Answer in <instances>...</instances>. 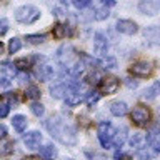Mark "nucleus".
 <instances>
[{
  "mask_svg": "<svg viewBox=\"0 0 160 160\" xmlns=\"http://www.w3.org/2000/svg\"><path fill=\"white\" fill-rule=\"evenodd\" d=\"M10 85H12V82L8 80V77H5V75H3V77L0 78V93L5 92V90H8Z\"/></svg>",
  "mask_w": 160,
  "mask_h": 160,
  "instance_id": "34",
  "label": "nucleus"
},
{
  "mask_svg": "<svg viewBox=\"0 0 160 160\" xmlns=\"http://www.w3.org/2000/svg\"><path fill=\"white\" fill-rule=\"evenodd\" d=\"M100 98V92H97V90H93V92H88L87 93V103L92 107V105L97 102V100Z\"/></svg>",
  "mask_w": 160,
  "mask_h": 160,
  "instance_id": "32",
  "label": "nucleus"
},
{
  "mask_svg": "<svg viewBox=\"0 0 160 160\" xmlns=\"http://www.w3.org/2000/svg\"><path fill=\"white\" fill-rule=\"evenodd\" d=\"M110 17V12H108V7H103L102 8H97L95 10V15H93V18L97 20V22H102V20H107Z\"/></svg>",
  "mask_w": 160,
  "mask_h": 160,
  "instance_id": "26",
  "label": "nucleus"
},
{
  "mask_svg": "<svg viewBox=\"0 0 160 160\" xmlns=\"http://www.w3.org/2000/svg\"><path fill=\"white\" fill-rule=\"evenodd\" d=\"M45 125H47L50 135H52L55 140H58L60 143H63V145H75L77 143V133H75V128L70 127L60 115L50 117Z\"/></svg>",
  "mask_w": 160,
  "mask_h": 160,
  "instance_id": "1",
  "label": "nucleus"
},
{
  "mask_svg": "<svg viewBox=\"0 0 160 160\" xmlns=\"http://www.w3.org/2000/svg\"><path fill=\"white\" fill-rule=\"evenodd\" d=\"M10 112V103L8 102H2L0 103V118H5Z\"/></svg>",
  "mask_w": 160,
  "mask_h": 160,
  "instance_id": "35",
  "label": "nucleus"
},
{
  "mask_svg": "<svg viewBox=\"0 0 160 160\" xmlns=\"http://www.w3.org/2000/svg\"><path fill=\"white\" fill-rule=\"evenodd\" d=\"M113 157H115V158H125V157H128V155H125V153H122V152H115Z\"/></svg>",
  "mask_w": 160,
  "mask_h": 160,
  "instance_id": "41",
  "label": "nucleus"
},
{
  "mask_svg": "<svg viewBox=\"0 0 160 160\" xmlns=\"http://www.w3.org/2000/svg\"><path fill=\"white\" fill-rule=\"evenodd\" d=\"M13 63H15V67H17L18 70H23V72H25L27 68L32 67V63H30V60H28V58H17Z\"/></svg>",
  "mask_w": 160,
  "mask_h": 160,
  "instance_id": "30",
  "label": "nucleus"
},
{
  "mask_svg": "<svg viewBox=\"0 0 160 160\" xmlns=\"http://www.w3.org/2000/svg\"><path fill=\"white\" fill-rule=\"evenodd\" d=\"M23 143L25 147L30 150L40 148V143H42V133L38 130H32V132H27L23 135Z\"/></svg>",
  "mask_w": 160,
  "mask_h": 160,
  "instance_id": "8",
  "label": "nucleus"
},
{
  "mask_svg": "<svg viewBox=\"0 0 160 160\" xmlns=\"http://www.w3.org/2000/svg\"><path fill=\"white\" fill-rule=\"evenodd\" d=\"M120 87V78L117 77H102L98 82V92L100 95H112Z\"/></svg>",
  "mask_w": 160,
  "mask_h": 160,
  "instance_id": "5",
  "label": "nucleus"
},
{
  "mask_svg": "<svg viewBox=\"0 0 160 160\" xmlns=\"http://www.w3.org/2000/svg\"><path fill=\"white\" fill-rule=\"evenodd\" d=\"M12 125H13L15 132L22 133L23 130L27 128V117H25V115H13V118H12Z\"/></svg>",
  "mask_w": 160,
  "mask_h": 160,
  "instance_id": "16",
  "label": "nucleus"
},
{
  "mask_svg": "<svg viewBox=\"0 0 160 160\" xmlns=\"http://www.w3.org/2000/svg\"><path fill=\"white\" fill-rule=\"evenodd\" d=\"M8 20L7 18H0V37H3L5 33L8 32Z\"/></svg>",
  "mask_w": 160,
  "mask_h": 160,
  "instance_id": "36",
  "label": "nucleus"
},
{
  "mask_svg": "<svg viewBox=\"0 0 160 160\" xmlns=\"http://www.w3.org/2000/svg\"><path fill=\"white\" fill-rule=\"evenodd\" d=\"M30 110H32V113L35 115V117H43V113H45V107L40 102H32Z\"/></svg>",
  "mask_w": 160,
  "mask_h": 160,
  "instance_id": "29",
  "label": "nucleus"
},
{
  "mask_svg": "<svg viewBox=\"0 0 160 160\" xmlns=\"http://www.w3.org/2000/svg\"><path fill=\"white\" fill-rule=\"evenodd\" d=\"M127 142V128H122V130H117L112 137V147L115 148H120L123 147V143Z\"/></svg>",
  "mask_w": 160,
  "mask_h": 160,
  "instance_id": "14",
  "label": "nucleus"
},
{
  "mask_svg": "<svg viewBox=\"0 0 160 160\" xmlns=\"http://www.w3.org/2000/svg\"><path fill=\"white\" fill-rule=\"evenodd\" d=\"M40 95H42V92H40V88L37 85H28L25 88V97L30 100H37V98H40Z\"/></svg>",
  "mask_w": 160,
  "mask_h": 160,
  "instance_id": "24",
  "label": "nucleus"
},
{
  "mask_svg": "<svg viewBox=\"0 0 160 160\" xmlns=\"http://www.w3.org/2000/svg\"><path fill=\"white\" fill-rule=\"evenodd\" d=\"M2 52H3V43L0 42V53H2Z\"/></svg>",
  "mask_w": 160,
  "mask_h": 160,
  "instance_id": "42",
  "label": "nucleus"
},
{
  "mask_svg": "<svg viewBox=\"0 0 160 160\" xmlns=\"http://www.w3.org/2000/svg\"><path fill=\"white\" fill-rule=\"evenodd\" d=\"M148 133H152V135H158V133H160V123H153V125H150Z\"/></svg>",
  "mask_w": 160,
  "mask_h": 160,
  "instance_id": "37",
  "label": "nucleus"
},
{
  "mask_svg": "<svg viewBox=\"0 0 160 160\" xmlns=\"http://www.w3.org/2000/svg\"><path fill=\"white\" fill-rule=\"evenodd\" d=\"M128 143H130V147L135 148V150L143 148V143H145V135H143V133H140V132H135V133H132V137H130Z\"/></svg>",
  "mask_w": 160,
  "mask_h": 160,
  "instance_id": "17",
  "label": "nucleus"
},
{
  "mask_svg": "<svg viewBox=\"0 0 160 160\" xmlns=\"http://www.w3.org/2000/svg\"><path fill=\"white\" fill-rule=\"evenodd\" d=\"M5 137H7V127L3 123H0V140H3Z\"/></svg>",
  "mask_w": 160,
  "mask_h": 160,
  "instance_id": "38",
  "label": "nucleus"
},
{
  "mask_svg": "<svg viewBox=\"0 0 160 160\" xmlns=\"http://www.w3.org/2000/svg\"><path fill=\"white\" fill-rule=\"evenodd\" d=\"M143 35L147 40H150V42L160 43V27H147L143 30Z\"/></svg>",
  "mask_w": 160,
  "mask_h": 160,
  "instance_id": "19",
  "label": "nucleus"
},
{
  "mask_svg": "<svg viewBox=\"0 0 160 160\" xmlns=\"http://www.w3.org/2000/svg\"><path fill=\"white\" fill-rule=\"evenodd\" d=\"M158 8H160V2H152V0H142V3L138 5V10L142 12L143 15H153L158 13Z\"/></svg>",
  "mask_w": 160,
  "mask_h": 160,
  "instance_id": "12",
  "label": "nucleus"
},
{
  "mask_svg": "<svg viewBox=\"0 0 160 160\" xmlns=\"http://www.w3.org/2000/svg\"><path fill=\"white\" fill-rule=\"evenodd\" d=\"M68 92V85L67 83H57L50 88V95L53 98H65V95Z\"/></svg>",
  "mask_w": 160,
  "mask_h": 160,
  "instance_id": "15",
  "label": "nucleus"
},
{
  "mask_svg": "<svg viewBox=\"0 0 160 160\" xmlns=\"http://www.w3.org/2000/svg\"><path fill=\"white\" fill-rule=\"evenodd\" d=\"M35 67H37V77L42 82H48V80H52L55 77V68L52 65L43 63V65H35Z\"/></svg>",
  "mask_w": 160,
  "mask_h": 160,
  "instance_id": "11",
  "label": "nucleus"
},
{
  "mask_svg": "<svg viewBox=\"0 0 160 160\" xmlns=\"http://www.w3.org/2000/svg\"><path fill=\"white\" fill-rule=\"evenodd\" d=\"M52 33H53V38L57 40H62L67 37V25L63 23H55L53 28H52Z\"/></svg>",
  "mask_w": 160,
  "mask_h": 160,
  "instance_id": "21",
  "label": "nucleus"
},
{
  "mask_svg": "<svg viewBox=\"0 0 160 160\" xmlns=\"http://www.w3.org/2000/svg\"><path fill=\"white\" fill-rule=\"evenodd\" d=\"M72 3H73V7H75V8L83 10V8H87L88 5L92 3V0H72Z\"/></svg>",
  "mask_w": 160,
  "mask_h": 160,
  "instance_id": "33",
  "label": "nucleus"
},
{
  "mask_svg": "<svg viewBox=\"0 0 160 160\" xmlns=\"http://www.w3.org/2000/svg\"><path fill=\"white\" fill-rule=\"evenodd\" d=\"M93 50H95V53H98V55H107L108 40L102 32H97L93 35Z\"/></svg>",
  "mask_w": 160,
  "mask_h": 160,
  "instance_id": "9",
  "label": "nucleus"
},
{
  "mask_svg": "<svg viewBox=\"0 0 160 160\" xmlns=\"http://www.w3.org/2000/svg\"><path fill=\"white\" fill-rule=\"evenodd\" d=\"M20 48H22V40H20L18 37L10 38V42H8V53H17Z\"/></svg>",
  "mask_w": 160,
  "mask_h": 160,
  "instance_id": "28",
  "label": "nucleus"
},
{
  "mask_svg": "<svg viewBox=\"0 0 160 160\" xmlns=\"http://www.w3.org/2000/svg\"><path fill=\"white\" fill-rule=\"evenodd\" d=\"M158 93H160V83H153L152 87H148L147 90H145L142 97H143L145 100H153Z\"/></svg>",
  "mask_w": 160,
  "mask_h": 160,
  "instance_id": "23",
  "label": "nucleus"
},
{
  "mask_svg": "<svg viewBox=\"0 0 160 160\" xmlns=\"http://www.w3.org/2000/svg\"><path fill=\"white\" fill-rule=\"evenodd\" d=\"M25 40L32 45H40L47 40V35L45 33H28V35H25Z\"/></svg>",
  "mask_w": 160,
  "mask_h": 160,
  "instance_id": "22",
  "label": "nucleus"
},
{
  "mask_svg": "<svg viewBox=\"0 0 160 160\" xmlns=\"http://www.w3.org/2000/svg\"><path fill=\"white\" fill-rule=\"evenodd\" d=\"M110 113L113 117H123V115L128 113V105L122 100H115V102L110 103Z\"/></svg>",
  "mask_w": 160,
  "mask_h": 160,
  "instance_id": "13",
  "label": "nucleus"
},
{
  "mask_svg": "<svg viewBox=\"0 0 160 160\" xmlns=\"http://www.w3.org/2000/svg\"><path fill=\"white\" fill-rule=\"evenodd\" d=\"M13 152V142H0V155H8Z\"/></svg>",
  "mask_w": 160,
  "mask_h": 160,
  "instance_id": "31",
  "label": "nucleus"
},
{
  "mask_svg": "<svg viewBox=\"0 0 160 160\" xmlns=\"http://www.w3.org/2000/svg\"><path fill=\"white\" fill-rule=\"evenodd\" d=\"M80 62H82L85 67H90V68H95L98 65V60H95L93 57H90V55H87V53L80 55Z\"/></svg>",
  "mask_w": 160,
  "mask_h": 160,
  "instance_id": "27",
  "label": "nucleus"
},
{
  "mask_svg": "<svg viewBox=\"0 0 160 160\" xmlns=\"http://www.w3.org/2000/svg\"><path fill=\"white\" fill-rule=\"evenodd\" d=\"M150 117H152V113H150V110L147 107H143V105H137L132 113H130V118H132V122L135 125H138V127H145V125L150 123Z\"/></svg>",
  "mask_w": 160,
  "mask_h": 160,
  "instance_id": "4",
  "label": "nucleus"
},
{
  "mask_svg": "<svg viewBox=\"0 0 160 160\" xmlns=\"http://www.w3.org/2000/svg\"><path fill=\"white\" fill-rule=\"evenodd\" d=\"M17 77H18V82L20 83H25L28 80V75L27 73H17Z\"/></svg>",
  "mask_w": 160,
  "mask_h": 160,
  "instance_id": "39",
  "label": "nucleus"
},
{
  "mask_svg": "<svg viewBox=\"0 0 160 160\" xmlns=\"http://www.w3.org/2000/svg\"><path fill=\"white\" fill-rule=\"evenodd\" d=\"M73 57V47L72 45H62L57 50V60L62 63V67H67L70 63V60Z\"/></svg>",
  "mask_w": 160,
  "mask_h": 160,
  "instance_id": "10",
  "label": "nucleus"
},
{
  "mask_svg": "<svg viewBox=\"0 0 160 160\" xmlns=\"http://www.w3.org/2000/svg\"><path fill=\"white\" fill-rule=\"evenodd\" d=\"M40 155H42V157H47V158H52L57 155V150H55V147L52 143H47V145H43V147H40Z\"/></svg>",
  "mask_w": 160,
  "mask_h": 160,
  "instance_id": "25",
  "label": "nucleus"
},
{
  "mask_svg": "<svg viewBox=\"0 0 160 160\" xmlns=\"http://www.w3.org/2000/svg\"><path fill=\"white\" fill-rule=\"evenodd\" d=\"M0 73H3L5 77H15L17 75V67L15 63H10V62H2L0 63Z\"/></svg>",
  "mask_w": 160,
  "mask_h": 160,
  "instance_id": "20",
  "label": "nucleus"
},
{
  "mask_svg": "<svg viewBox=\"0 0 160 160\" xmlns=\"http://www.w3.org/2000/svg\"><path fill=\"white\" fill-rule=\"evenodd\" d=\"M98 65L105 70H113L117 68V58L112 55H102V60H98Z\"/></svg>",
  "mask_w": 160,
  "mask_h": 160,
  "instance_id": "18",
  "label": "nucleus"
},
{
  "mask_svg": "<svg viewBox=\"0 0 160 160\" xmlns=\"http://www.w3.org/2000/svg\"><path fill=\"white\" fill-rule=\"evenodd\" d=\"M40 18V10L33 5H22L15 10V20L20 23H35Z\"/></svg>",
  "mask_w": 160,
  "mask_h": 160,
  "instance_id": "2",
  "label": "nucleus"
},
{
  "mask_svg": "<svg viewBox=\"0 0 160 160\" xmlns=\"http://www.w3.org/2000/svg\"><path fill=\"white\" fill-rule=\"evenodd\" d=\"M102 2V5H105V7H113L115 3H117V0H100Z\"/></svg>",
  "mask_w": 160,
  "mask_h": 160,
  "instance_id": "40",
  "label": "nucleus"
},
{
  "mask_svg": "<svg viewBox=\"0 0 160 160\" xmlns=\"http://www.w3.org/2000/svg\"><path fill=\"white\" fill-rule=\"evenodd\" d=\"M158 112H160V108H158Z\"/></svg>",
  "mask_w": 160,
  "mask_h": 160,
  "instance_id": "43",
  "label": "nucleus"
},
{
  "mask_svg": "<svg viewBox=\"0 0 160 160\" xmlns=\"http://www.w3.org/2000/svg\"><path fill=\"white\" fill-rule=\"evenodd\" d=\"M97 132H98V140H100V143L103 145V148H110V145H112V137H113V133L117 132V130L112 127V123L110 122H100L97 125Z\"/></svg>",
  "mask_w": 160,
  "mask_h": 160,
  "instance_id": "3",
  "label": "nucleus"
},
{
  "mask_svg": "<svg viewBox=\"0 0 160 160\" xmlns=\"http://www.w3.org/2000/svg\"><path fill=\"white\" fill-rule=\"evenodd\" d=\"M115 28L117 32L123 33V35H133L138 32V25L133 22V20H127V18H120L115 23Z\"/></svg>",
  "mask_w": 160,
  "mask_h": 160,
  "instance_id": "7",
  "label": "nucleus"
},
{
  "mask_svg": "<svg viewBox=\"0 0 160 160\" xmlns=\"http://www.w3.org/2000/svg\"><path fill=\"white\" fill-rule=\"evenodd\" d=\"M153 70V65L147 62V60H140V62H135L132 67H130V73L133 75V77H140V78H145L148 77L150 73H152Z\"/></svg>",
  "mask_w": 160,
  "mask_h": 160,
  "instance_id": "6",
  "label": "nucleus"
}]
</instances>
